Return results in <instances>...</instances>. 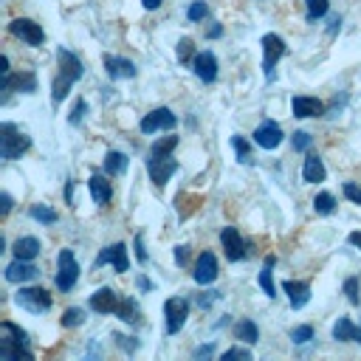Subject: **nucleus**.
Wrapping results in <instances>:
<instances>
[{
	"label": "nucleus",
	"mask_w": 361,
	"mask_h": 361,
	"mask_svg": "<svg viewBox=\"0 0 361 361\" xmlns=\"http://www.w3.org/2000/svg\"><path fill=\"white\" fill-rule=\"evenodd\" d=\"M138 302L133 299V296H124L121 302H118V307H116V316L121 319V322H127V324H135L138 322Z\"/></svg>",
	"instance_id": "nucleus-27"
},
{
	"label": "nucleus",
	"mask_w": 361,
	"mask_h": 361,
	"mask_svg": "<svg viewBox=\"0 0 361 361\" xmlns=\"http://www.w3.org/2000/svg\"><path fill=\"white\" fill-rule=\"evenodd\" d=\"M234 338L237 341H245V344H254L259 338V327L251 319H243V322L234 324Z\"/></svg>",
	"instance_id": "nucleus-28"
},
{
	"label": "nucleus",
	"mask_w": 361,
	"mask_h": 361,
	"mask_svg": "<svg viewBox=\"0 0 361 361\" xmlns=\"http://www.w3.org/2000/svg\"><path fill=\"white\" fill-rule=\"evenodd\" d=\"M31 217L37 220V223H56V212L54 209H48V206H31Z\"/></svg>",
	"instance_id": "nucleus-35"
},
{
	"label": "nucleus",
	"mask_w": 361,
	"mask_h": 361,
	"mask_svg": "<svg viewBox=\"0 0 361 361\" xmlns=\"http://www.w3.org/2000/svg\"><path fill=\"white\" fill-rule=\"evenodd\" d=\"M192 71H195V76H197L200 82L212 85V82L217 79V56H214L212 51H200V54H195V59H192Z\"/></svg>",
	"instance_id": "nucleus-10"
},
{
	"label": "nucleus",
	"mask_w": 361,
	"mask_h": 361,
	"mask_svg": "<svg viewBox=\"0 0 361 361\" xmlns=\"http://www.w3.org/2000/svg\"><path fill=\"white\" fill-rule=\"evenodd\" d=\"M56 62H59V73H62V76H68L71 82L82 79L85 68H82V62H79V56H76L73 51H68V48H59V51H56Z\"/></svg>",
	"instance_id": "nucleus-16"
},
{
	"label": "nucleus",
	"mask_w": 361,
	"mask_h": 361,
	"mask_svg": "<svg viewBox=\"0 0 361 361\" xmlns=\"http://www.w3.org/2000/svg\"><path fill=\"white\" fill-rule=\"evenodd\" d=\"M350 243H353V245L361 251V231H353V234H350Z\"/></svg>",
	"instance_id": "nucleus-49"
},
{
	"label": "nucleus",
	"mask_w": 361,
	"mask_h": 361,
	"mask_svg": "<svg viewBox=\"0 0 361 361\" xmlns=\"http://www.w3.org/2000/svg\"><path fill=\"white\" fill-rule=\"evenodd\" d=\"M217 274H220L217 257H214L212 251H203V254L197 257V262H195V282H197V285H212V282L217 279Z\"/></svg>",
	"instance_id": "nucleus-12"
},
{
	"label": "nucleus",
	"mask_w": 361,
	"mask_h": 361,
	"mask_svg": "<svg viewBox=\"0 0 361 361\" xmlns=\"http://www.w3.org/2000/svg\"><path fill=\"white\" fill-rule=\"evenodd\" d=\"M282 290L288 293V302H290L293 310H299V307H305V305L310 302V285H307V282L288 279V282H282Z\"/></svg>",
	"instance_id": "nucleus-19"
},
{
	"label": "nucleus",
	"mask_w": 361,
	"mask_h": 361,
	"mask_svg": "<svg viewBox=\"0 0 361 361\" xmlns=\"http://www.w3.org/2000/svg\"><path fill=\"white\" fill-rule=\"evenodd\" d=\"M76 279H79V262H76L71 248H62L59 257H56V279L54 282H56V288L62 293H68L76 285Z\"/></svg>",
	"instance_id": "nucleus-3"
},
{
	"label": "nucleus",
	"mask_w": 361,
	"mask_h": 361,
	"mask_svg": "<svg viewBox=\"0 0 361 361\" xmlns=\"http://www.w3.org/2000/svg\"><path fill=\"white\" fill-rule=\"evenodd\" d=\"M124 169H127V155L118 152V149H110V152L104 155V172H107V175H121Z\"/></svg>",
	"instance_id": "nucleus-29"
},
{
	"label": "nucleus",
	"mask_w": 361,
	"mask_h": 361,
	"mask_svg": "<svg viewBox=\"0 0 361 361\" xmlns=\"http://www.w3.org/2000/svg\"><path fill=\"white\" fill-rule=\"evenodd\" d=\"M71 85H73V82H71L68 76H62V73H56V79H54V87H51V90H54V102H62V99L68 96V90H71Z\"/></svg>",
	"instance_id": "nucleus-34"
},
{
	"label": "nucleus",
	"mask_w": 361,
	"mask_h": 361,
	"mask_svg": "<svg viewBox=\"0 0 361 361\" xmlns=\"http://www.w3.org/2000/svg\"><path fill=\"white\" fill-rule=\"evenodd\" d=\"M305 6H307V23H316L319 17L327 14L330 0H305Z\"/></svg>",
	"instance_id": "nucleus-31"
},
{
	"label": "nucleus",
	"mask_w": 361,
	"mask_h": 361,
	"mask_svg": "<svg viewBox=\"0 0 361 361\" xmlns=\"http://www.w3.org/2000/svg\"><path fill=\"white\" fill-rule=\"evenodd\" d=\"M175 124H178L175 113H172L169 107H158V110H152V113H147V116L141 118V133H158V130H172Z\"/></svg>",
	"instance_id": "nucleus-8"
},
{
	"label": "nucleus",
	"mask_w": 361,
	"mask_h": 361,
	"mask_svg": "<svg viewBox=\"0 0 361 361\" xmlns=\"http://www.w3.org/2000/svg\"><path fill=\"white\" fill-rule=\"evenodd\" d=\"M231 147H234L240 164H248V161H251V147H248V141H245L243 135H234V138H231Z\"/></svg>",
	"instance_id": "nucleus-33"
},
{
	"label": "nucleus",
	"mask_w": 361,
	"mask_h": 361,
	"mask_svg": "<svg viewBox=\"0 0 361 361\" xmlns=\"http://www.w3.org/2000/svg\"><path fill=\"white\" fill-rule=\"evenodd\" d=\"M39 276V268L31 265V259H17L6 265V279L8 282H28V279H37Z\"/></svg>",
	"instance_id": "nucleus-17"
},
{
	"label": "nucleus",
	"mask_w": 361,
	"mask_h": 361,
	"mask_svg": "<svg viewBox=\"0 0 361 361\" xmlns=\"http://www.w3.org/2000/svg\"><path fill=\"white\" fill-rule=\"evenodd\" d=\"M104 68H107V73L113 76V79H133L135 76V65L130 62V59H124V56H104Z\"/></svg>",
	"instance_id": "nucleus-22"
},
{
	"label": "nucleus",
	"mask_w": 361,
	"mask_h": 361,
	"mask_svg": "<svg viewBox=\"0 0 361 361\" xmlns=\"http://www.w3.org/2000/svg\"><path fill=\"white\" fill-rule=\"evenodd\" d=\"M186 259H189V248H186V245H178V248H175V262H178V265H186Z\"/></svg>",
	"instance_id": "nucleus-46"
},
{
	"label": "nucleus",
	"mask_w": 361,
	"mask_h": 361,
	"mask_svg": "<svg viewBox=\"0 0 361 361\" xmlns=\"http://www.w3.org/2000/svg\"><path fill=\"white\" fill-rule=\"evenodd\" d=\"M0 358L3 361H31V350H28V333L23 327H17L14 322H3L0 324Z\"/></svg>",
	"instance_id": "nucleus-1"
},
{
	"label": "nucleus",
	"mask_w": 361,
	"mask_h": 361,
	"mask_svg": "<svg viewBox=\"0 0 361 361\" xmlns=\"http://www.w3.org/2000/svg\"><path fill=\"white\" fill-rule=\"evenodd\" d=\"M324 164H322V158L316 155V152H307L305 155V164H302V178L307 180V183H319V180H324Z\"/></svg>",
	"instance_id": "nucleus-23"
},
{
	"label": "nucleus",
	"mask_w": 361,
	"mask_h": 361,
	"mask_svg": "<svg viewBox=\"0 0 361 361\" xmlns=\"http://www.w3.org/2000/svg\"><path fill=\"white\" fill-rule=\"evenodd\" d=\"M164 316H166V333L169 336L180 333V327L186 324V316H189V302L183 296H169L164 302Z\"/></svg>",
	"instance_id": "nucleus-6"
},
{
	"label": "nucleus",
	"mask_w": 361,
	"mask_h": 361,
	"mask_svg": "<svg viewBox=\"0 0 361 361\" xmlns=\"http://www.w3.org/2000/svg\"><path fill=\"white\" fill-rule=\"evenodd\" d=\"M178 59H180V62H192V59H195V45H192L189 37H183V39L178 42Z\"/></svg>",
	"instance_id": "nucleus-38"
},
{
	"label": "nucleus",
	"mask_w": 361,
	"mask_h": 361,
	"mask_svg": "<svg viewBox=\"0 0 361 361\" xmlns=\"http://www.w3.org/2000/svg\"><path fill=\"white\" fill-rule=\"evenodd\" d=\"M290 110H293L296 118H313V116H322L324 104L316 96H293L290 99Z\"/></svg>",
	"instance_id": "nucleus-18"
},
{
	"label": "nucleus",
	"mask_w": 361,
	"mask_h": 361,
	"mask_svg": "<svg viewBox=\"0 0 361 361\" xmlns=\"http://www.w3.org/2000/svg\"><path fill=\"white\" fill-rule=\"evenodd\" d=\"M206 14H209V6H206L203 0H195V3H192V6L186 8V17H189L192 23H200V20L206 17Z\"/></svg>",
	"instance_id": "nucleus-36"
},
{
	"label": "nucleus",
	"mask_w": 361,
	"mask_h": 361,
	"mask_svg": "<svg viewBox=\"0 0 361 361\" xmlns=\"http://www.w3.org/2000/svg\"><path fill=\"white\" fill-rule=\"evenodd\" d=\"M220 243H223L226 259H231V262H240V259L248 254V248H245V243H243V237H240V231H237L234 226H226V228L220 231Z\"/></svg>",
	"instance_id": "nucleus-9"
},
{
	"label": "nucleus",
	"mask_w": 361,
	"mask_h": 361,
	"mask_svg": "<svg viewBox=\"0 0 361 361\" xmlns=\"http://www.w3.org/2000/svg\"><path fill=\"white\" fill-rule=\"evenodd\" d=\"M234 358H243V361H251V350L245 347H231L223 353V361H234Z\"/></svg>",
	"instance_id": "nucleus-42"
},
{
	"label": "nucleus",
	"mask_w": 361,
	"mask_h": 361,
	"mask_svg": "<svg viewBox=\"0 0 361 361\" xmlns=\"http://www.w3.org/2000/svg\"><path fill=\"white\" fill-rule=\"evenodd\" d=\"M333 338H336V341H361V327H355L347 316H341V319L333 324Z\"/></svg>",
	"instance_id": "nucleus-24"
},
{
	"label": "nucleus",
	"mask_w": 361,
	"mask_h": 361,
	"mask_svg": "<svg viewBox=\"0 0 361 361\" xmlns=\"http://www.w3.org/2000/svg\"><path fill=\"white\" fill-rule=\"evenodd\" d=\"M8 34L17 37V39H23L25 45H42V39H45V31L39 28V23L25 20V17L11 20V23H8Z\"/></svg>",
	"instance_id": "nucleus-7"
},
{
	"label": "nucleus",
	"mask_w": 361,
	"mask_h": 361,
	"mask_svg": "<svg viewBox=\"0 0 361 361\" xmlns=\"http://www.w3.org/2000/svg\"><path fill=\"white\" fill-rule=\"evenodd\" d=\"M178 147V135H164L149 147V158H166Z\"/></svg>",
	"instance_id": "nucleus-30"
},
{
	"label": "nucleus",
	"mask_w": 361,
	"mask_h": 361,
	"mask_svg": "<svg viewBox=\"0 0 361 361\" xmlns=\"http://www.w3.org/2000/svg\"><path fill=\"white\" fill-rule=\"evenodd\" d=\"M104 262H113V268L118 274H124L130 268V259H127V245L124 243H113L107 248H102V254L96 257V265H104Z\"/></svg>",
	"instance_id": "nucleus-13"
},
{
	"label": "nucleus",
	"mask_w": 361,
	"mask_h": 361,
	"mask_svg": "<svg viewBox=\"0 0 361 361\" xmlns=\"http://www.w3.org/2000/svg\"><path fill=\"white\" fill-rule=\"evenodd\" d=\"M118 293L113 288H99L96 293H90V310L96 313H113L118 307Z\"/></svg>",
	"instance_id": "nucleus-21"
},
{
	"label": "nucleus",
	"mask_w": 361,
	"mask_h": 361,
	"mask_svg": "<svg viewBox=\"0 0 361 361\" xmlns=\"http://www.w3.org/2000/svg\"><path fill=\"white\" fill-rule=\"evenodd\" d=\"M8 212H11V195H8V192H3V195H0V214L6 217Z\"/></svg>",
	"instance_id": "nucleus-45"
},
{
	"label": "nucleus",
	"mask_w": 361,
	"mask_h": 361,
	"mask_svg": "<svg viewBox=\"0 0 361 361\" xmlns=\"http://www.w3.org/2000/svg\"><path fill=\"white\" fill-rule=\"evenodd\" d=\"M0 73H11L8 71V56H0Z\"/></svg>",
	"instance_id": "nucleus-50"
},
{
	"label": "nucleus",
	"mask_w": 361,
	"mask_h": 361,
	"mask_svg": "<svg viewBox=\"0 0 361 361\" xmlns=\"http://www.w3.org/2000/svg\"><path fill=\"white\" fill-rule=\"evenodd\" d=\"M161 3H164V0H141V6H144L147 11H152V8H158Z\"/></svg>",
	"instance_id": "nucleus-47"
},
{
	"label": "nucleus",
	"mask_w": 361,
	"mask_h": 361,
	"mask_svg": "<svg viewBox=\"0 0 361 361\" xmlns=\"http://www.w3.org/2000/svg\"><path fill=\"white\" fill-rule=\"evenodd\" d=\"M282 56H285V39L279 34H265L262 37V71L268 82L274 79V68Z\"/></svg>",
	"instance_id": "nucleus-5"
},
{
	"label": "nucleus",
	"mask_w": 361,
	"mask_h": 361,
	"mask_svg": "<svg viewBox=\"0 0 361 361\" xmlns=\"http://www.w3.org/2000/svg\"><path fill=\"white\" fill-rule=\"evenodd\" d=\"M31 147V138L11 121L0 124V158L3 161H17L25 149Z\"/></svg>",
	"instance_id": "nucleus-2"
},
{
	"label": "nucleus",
	"mask_w": 361,
	"mask_h": 361,
	"mask_svg": "<svg viewBox=\"0 0 361 361\" xmlns=\"http://www.w3.org/2000/svg\"><path fill=\"white\" fill-rule=\"evenodd\" d=\"M135 248H138V259L144 262V259H147V254H144V248H141V237H135Z\"/></svg>",
	"instance_id": "nucleus-52"
},
{
	"label": "nucleus",
	"mask_w": 361,
	"mask_h": 361,
	"mask_svg": "<svg viewBox=\"0 0 361 361\" xmlns=\"http://www.w3.org/2000/svg\"><path fill=\"white\" fill-rule=\"evenodd\" d=\"M310 141H313V138H310V133H305V130L293 133V149H296V152H305V149L310 147Z\"/></svg>",
	"instance_id": "nucleus-40"
},
{
	"label": "nucleus",
	"mask_w": 361,
	"mask_h": 361,
	"mask_svg": "<svg viewBox=\"0 0 361 361\" xmlns=\"http://www.w3.org/2000/svg\"><path fill=\"white\" fill-rule=\"evenodd\" d=\"M82 322H85L82 307H68V310L62 313V324H65V327H76V324H82Z\"/></svg>",
	"instance_id": "nucleus-37"
},
{
	"label": "nucleus",
	"mask_w": 361,
	"mask_h": 361,
	"mask_svg": "<svg viewBox=\"0 0 361 361\" xmlns=\"http://www.w3.org/2000/svg\"><path fill=\"white\" fill-rule=\"evenodd\" d=\"M14 87H20V90H25V93H34V90H37V76H34L31 71H25V73H3V82H0L3 99H8V93H11Z\"/></svg>",
	"instance_id": "nucleus-11"
},
{
	"label": "nucleus",
	"mask_w": 361,
	"mask_h": 361,
	"mask_svg": "<svg viewBox=\"0 0 361 361\" xmlns=\"http://www.w3.org/2000/svg\"><path fill=\"white\" fill-rule=\"evenodd\" d=\"M220 34H223V28H220V25H212V28H209V37H220Z\"/></svg>",
	"instance_id": "nucleus-53"
},
{
	"label": "nucleus",
	"mask_w": 361,
	"mask_h": 361,
	"mask_svg": "<svg viewBox=\"0 0 361 361\" xmlns=\"http://www.w3.org/2000/svg\"><path fill=\"white\" fill-rule=\"evenodd\" d=\"M200 355H212V344H206V347H197V350H195V358H200Z\"/></svg>",
	"instance_id": "nucleus-48"
},
{
	"label": "nucleus",
	"mask_w": 361,
	"mask_h": 361,
	"mask_svg": "<svg viewBox=\"0 0 361 361\" xmlns=\"http://www.w3.org/2000/svg\"><path fill=\"white\" fill-rule=\"evenodd\" d=\"M11 251H14L17 259H34L39 254V240L37 237H17Z\"/></svg>",
	"instance_id": "nucleus-25"
},
{
	"label": "nucleus",
	"mask_w": 361,
	"mask_h": 361,
	"mask_svg": "<svg viewBox=\"0 0 361 361\" xmlns=\"http://www.w3.org/2000/svg\"><path fill=\"white\" fill-rule=\"evenodd\" d=\"M71 197H73V183H71V180H68V183H65V200H68V203H71Z\"/></svg>",
	"instance_id": "nucleus-51"
},
{
	"label": "nucleus",
	"mask_w": 361,
	"mask_h": 361,
	"mask_svg": "<svg viewBox=\"0 0 361 361\" xmlns=\"http://www.w3.org/2000/svg\"><path fill=\"white\" fill-rule=\"evenodd\" d=\"M254 141L262 147V149H276L282 144V127L276 121H262L257 130H254Z\"/></svg>",
	"instance_id": "nucleus-14"
},
{
	"label": "nucleus",
	"mask_w": 361,
	"mask_h": 361,
	"mask_svg": "<svg viewBox=\"0 0 361 361\" xmlns=\"http://www.w3.org/2000/svg\"><path fill=\"white\" fill-rule=\"evenodd\" d=\"M85 107H87V104H85V99H79V102L73 104V113H71V124H79V121H82V116H85Z\"/></svg>",
	"instance_id": "nucleus-44"
},
{
	"label": "nucleus",
	"mask_w": 361,
	"mask_h": 361,
	"mask_svg": "<svg viewBox=\"0 0 361 361\" xmlns=\"http://www.w3.org/2000/svg\"><path fill=\"white\" fill-rule=\"evenodd\" d=\"M87 189H90V197H93L96 206H107L110 197H113V183L104 175H90L87 178Z\"/></svg>",
	"instance_id": "nucleus-20"
},
{
	"label": "nucleus",
	"mask_w": 361,
	"mask_h": 361,
	"mask_svg": "<svg viewBox=\"0 0 361 361\" xmlns=\"http://www.w3.org/2000/svg\"><path fill=\"white\" fill-rule=\"evenodd\" d=\"M149 178H152V183L155 186H164L166 180H169V175H175V169H178V161L172 158V155H166V158H149Z\"/></svg>",
	"instance_id": "nucleus-15"
},
{
	"label": "nucleus",
	"mask_w": 361,
	"mask_h": 361,
	"mask_svg": "<svg viewBox=\"0 0 361 361\" xmlns=\"http://www.w3.org/2000/svg\"><path fill=\"white\" fill-rule=\"evenodd\" d=\"M274 265H276V259L274 257H265V262H262V271H259V288H262V293L265 296H276V285H274Z\"/></svg>",
	"instance_id": "nucleus-26"
},
{
	"label": "nucleus",
	"mask_w": 361,
	"mask_h": 361,
	"mask_svg": "<svg viewBox=\"0 0 361 361\" xmlns=\"http://www.w3.org/2000/svg\"><path fill=\"white\" fill-rule=\"evenodd\" d=\"M290 338H293L296 344H305V341H310V338H313V327H310V324H302V327L290 330Z\"/></svg>",
	"instance_id": "nucleus-39"
},
{
	"label": "nucleus",
	"mask_w": 361,
	"mask_h": 361,
	"mask_svg": "<svg viewBox=\"0 0 361 361\" xmlns=\"http://www.w3.org/2000/svg\"><path fill=\"white\" fill-rule=\"evenodd\" d=\"M344 195H347L353 203H358V206H361V186H355L353 180H347V183H344Z\"/></svg>",
	"instance_id": "nucleus-43"
},
{
	"label": "nucleus",
	"mask_w": 361,
	"mask_h": 361,
	"mask_svg": "<svg viewBox=\"0 0 361 361\" xmlns=\"http://www.w3.org/2000/svg\"><path fill=\"white\" fill-rule=\"evenodd\" d=\"M344 293H347L350 305H358V279H355V276L344 279Z\"/></svg>",
	"instance_id": "nucleus-41"
},
{
	"label": "nucleus",
	"mask_w": 361,
	"mask_h": 361,
	"mask_svg": "<svg viewBox=\"0 0 361 361\" xmlns=\"http://www.w3.org/2000/svg\"><path fill=\"white\" fill-rule=\"evenodd\" d=\"M313 209H316V214H330L336 209V197L330 192H322L313 197Z\"/></svg>",
	"instance_id": "nucleus-32"
},
{
	"label": "nucleus",
	"mask_w": 361,
	"mask_h": 361,
	"mask_svg": "<svg viewBox=\"0 0 361 361\" xmlns=\"http://www.w3.org/2000/svg\"><path fill=\"white\" fill-rule=\"evenodd\" d=\"M14 302L28 313H45L51 307V293L45 288H37V285H23L14 293Z\"/></svg>",
	"instance_id": "nucleus-4"
}]
</instances>
